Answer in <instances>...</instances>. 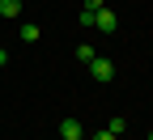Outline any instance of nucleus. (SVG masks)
<instances>
[{
  "instance_id": "nucleus-1",
  "label": "nucleus",
  "mask_w": 153,
  "mask_h": 140,
  "mask_svg": "<svg viewBox=\"0 0 153 140\" xmlns=\"http://www.w3.org/2000/svg\"><path fill=\"white\" fill-rule=\"evenodd\" d=\"M89 72H94V81H98V85L115 81V64H111V59H102V55H94V64H89Z\"/></svg>"
},
{
  "instance_id": "nucleus-2",
  "label": "nucleus",
  "mask_w": 153,
  "mask_h": 140,
  "mask_svg": "<svg viewBox=\"0 0 153 140\" xmlns=\"http://www.w3.org/2000/svg\"><path fill=\"white\" fill-rule=\"evenodd\" d=\"M94 26H98L102 34H115V30H119V17H115L111 9H98V13H94Z\"/></svg>"
},
{
  "instance_id": "nucleus-3",
  "label": "nucleus",
  "mask_w": 153,
  "mask_h": 140,
  "mask_svg": "<svg viewBox=\"0 0 153 140\" xmlns=\"http://www.w3.org/2000/svg\"><path fill=\"white\" fill-rule=\"evenodd\" d=\"M60 140H81V123L76 119H64L60 123Z\"/></svg>"
},
{
  "instance_id": "nucleus-4",
  "label": "nucleus",
  "mask_w": 153,
  "mask_h": 140,
  "mask_svg": "<svg viewBox=\"0 0 153 140\" xmlns=\"http://www.w3.org/2000/svg\"><path fill=\"white\" fill-rule=\"evenodd\" d=\"M0 17H22V0H0Z\"/></svg>"
},
{
  "instance_id": "nucleus-5",
  "label": "nucleus",
  "mask_w": 153,
  "mask_h": 140,
  "mask_svg": "<svg viewBox=\"0 0 153 140\" xmlns=\"http://www.w3.org/2000/svg\"><path fill=\"white\" fill-rule=\"evenodd\" d=\"M22 38H26V43H38V38H43V30H38V21H26V26H22Z\"/></svg>"
},
{
  "instance_id": "nucleus-6",
  "label": "nucleus",
  "mask_w": 153,
  "mask_h": 140,
  "mask_svg": "<svg viewBox=\"0 0 153 140\" xmlns=\"http://www.w3.org/2000/svg\"><path fill=\"white\" fill-rule=\"evenodd\" d=\"M106 132H115V136H123V132H128V119H123V115H115V119H111V127H106Z\"/></svg>"
},
{
  "instance_id": "nucleus-7",
  "label": "nucleus",
  "mask_w": 153,
  "mask_h": 140,
  "mask_svg": "<svg viewBox=\"0 0 153 140\" xmlns=\"http://www.w3.org/2000/svg\"><path fill=\"white\" fill-rule=\"evenodd\" d=\"M76 59H81V64H94V47L81 43V47H76Z\"/></svg>"
},
{
  "instance_id": "nucleus-8",
  "label": "nucleus",
  "mask_w": 153,
  "mask_h": 140,
  "mask_svg": "<svg viewBox=\"0 0 153 140\" xmlns=\"http://www.w3.org/2000/svg\"><path fill=\"white\" fill-rule=\"evenodd\" d=\"M85 9H89V13H98V9H106V0H85Z\"/></svg>"
},
{
  "instance_id": "nucleus-9",
  "label": "nucleus",
  "mask_w": 153,
  "mask_h": 140,
  "mask_svg": "<svg viewBox=\"0 0 153 140\" xmlns=\"http://www.w3.org/2000/svg\"><path fill=\"white\" fill-rule=\"evenodd\" d=\"M94 140H119V136H115V132H98V136H94Z\"/></svg>"
},
{
  "instance_id": "nucleus-10",
  "label": "nucleus",
  "mask_w": 153,
  "mask_h": 140,
  "mask_svg": "<svg viewBox=\"0 0 153 140\" xmlns=\"http://www.w3.org/2000/svg\"><path fill=\"white\" fill-rule=\"evenodd\" d=\"M4 64H9V51H4V47H0V68H4Z\"/></svg>"
},
{
  "instance_id": "nucleus-11",
  "label": "nucleus",
  "mask_w": 153,
  "mask_h": 140,
  "mask_svg": "<svg viewBox=\"0 0 153 140\" xmlns=\"http://www.w3.org/2000/svg\"><path fill=\"white\" fill-rule=\"evenodd\" d=\"M149 140H153V132H149Z\"/></svg>"
}]
</instances>
